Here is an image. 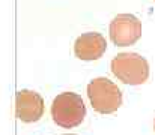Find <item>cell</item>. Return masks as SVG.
<instances>
[{"label":"cell","instance_id":"obj_5","mask_svg":"<svg viewBox=\"0 0 155 135\" xmlns=\"http://www.w3.org/2000/svg\"><path fill=\"white\" fill-rule=\"evenodd\" d=\"M15 111L21 122H38L44 114V99L36 92L20 90L15 99Z\"/></svg>","mask_w":155,"mask_h":135},{"label":"cell","instance_id":"obj_4","mask_svg":"<svg viewBox=\"0 0 155 135\" xmlns=\"http://www.w3.org/2000/svg\"><path fill=\"white\" fill-rule=\"evenodd\" d=\"M142 36V23L131 14H119L110 23V39L117 47L134 45Z\"/></svg>","mask_w":155,"mask_h":135},{"label":"cell","instance_id":"obj_3","mask_svg":"<svg viewBox=\"0 0 155 135\" xmlns=\"http://www.w3.org/2000/svg\"><path fill=\"white\" fill-rule=\"evenodd\" d=\"M87 98L92 108L100 114H111L122 105V93L119 87L105 77L94 78L87 84Z\"/></svg>","mask_w":155,"mask_h":135},{"label":"cell","instance_id":"obj_7","mask_svg":"<svg viewBox=\"0 0 155 135\" xmlns=\"http://www.w3.org/2000/svg\"><path fill=\"white\" fill-rule=\"evenodd\" d=\"M154 129H155V122H154Z\"/></svg>","mask_w":155,"mask_h":135},{"label":"cell","instance_id":"obj_1","mask_svg":"<svg viewBox=\"0 0 155 135\" xmlns=\"http://www.w3.org/2000/svg\"><path fill=\"white\" fill-rule=\"evenodd\" d=\"M51 117L57 126L65 129L78 126L86 117V107L81 96L72 92L57 95L51 104Z\"/></svg>","mask_w":155,"mask_h":135},{"label":"cell","instance_id":"obj_6","mask_svg":"<svg viewBox=\"0 0 155 135\" xmlns=\"http://www.w3.org/2000/svg\"><path fill=\"white\" fill-rule=\"evenodd\" d=\"M105 48H107V42L103 35L97 32H89L77 38L74 44V53L77 59L91 62L103 57Z\"/></svg>","mask_w":155,"mask_h":135},{"label":"cell","instance_id":"obj_8","mask_svg":"<svg viewBox=\"0 0 155 135\" xmlns=\"http://www.w3.org/2000/svg\"><path fill=\"white\" fill-rule=\"evenodd\" d=\"M66 135H74V134H66Z\"/></svg>","mask_w":155,"mask_h":135},{"label":"cell","instance_id":"obj_2","mask_svg":"<svg viewBox=\"0 0 155 135\" xmlns=\"http://www.w3.org/2000/svg\"><path fill=\"white\" fill-rule=\"evenodd\" d=\"M111 72L124 84L140 86L149 77V65L137 53H119L111 60Z\"/></svg>","mask_w":155,"mask_h":135}]
</instances>
